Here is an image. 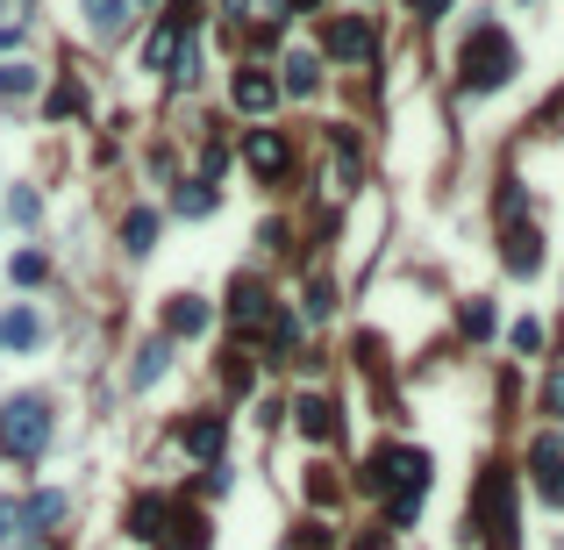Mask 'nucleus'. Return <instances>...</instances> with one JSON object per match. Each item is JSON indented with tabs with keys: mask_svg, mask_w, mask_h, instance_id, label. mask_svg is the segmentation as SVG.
I'll use <instances>...</instances> for the list:
<instances>
[{
	"mask_svg": "<svg viewBox=\"0 0 564 550\" xmlns=\"http://www.w3.org/2000/svg\"><path fill=\"white\" fill-rule=\"evenodd\" d=\"M458 329H464V336H472V344H486V336H493V308H486V300H464Z\"/></svg>",
	"mask_w": 564,
	"mask_h": 550,
	"instance_id": "23",
	"label": "nucleus"
},
{
	"mask_svg": "<svg viewBox=\"0 0 564 550\" xmlns=\"http://www.w3.org/2000/svg\"><path fill=\"white\" fill-rule=\"evenodd\" d=\"M201 51H193V43H179V57H171V87H201Z\"/></svg>",
	"mask_w": 564,
	"mask_h": 550,
	"instance_id": "26",
	"label": "nucleus"
},
{
	"mask_svg": "<svg viewBox=\"0 0 564 550\" xmlns=\"http://www.w3.org/2000/svg\"><path fill=\"white\" fill-rule=\"evenodd\" d=\"M229 386H251V350H229Z\"/></svg>",
	"mask_w": 564,
	"mask_h": 550,
	"instance_id": "31",
	"label": "nucleus"
},
{
	"mask_svg": "<svg viewBox=\"0 0 564 550\" xmlns=\"http://www.w3.org/2000/svg\"><path fill=\"white\" fill-rule=\"evenodd\" d=\"M165 364H171V336H151V344L137 350V372H129V386H151Z\"/></svg>",
	"mask_w": 564,
	"mask_h": 550,
	"instance_id": "18",
	"label": "nucleus"
},
{
	"mask_svg": "<svg viewBox=\"0 0 564 550\" xmlns=\"http://www.w3.org/2000/svg\"><path fill=\"white\" fill-rule=\"evenodd\" d=\"M29 522V536H51V522H65V494H29V508H15Z\"/></svg>",
	"mask_w": 564,
	"mask_h": 550,
	"instance_id": "17",
	"label": "nucleus"
},
{
	"mask_svg": "<svg viewBox=\"0 0 564 550\" xmlns=\"http://www.w3.org/2000/svg\"><path fill=\"white\" fill-rule=\"evenodd\" d=\"M179 444H187V450H193V458H201V464H222L229 422H222V414H193L187 430H179Z\"/></svg>",
	"mask_w": 564,
	"mask_h": 550,
	"instance_id": "6",
	"label": "nucleus"
},
{
	"mask_svg": "<svg viewBox=\"0 0 564 550\" xmlns=\"http://www.w3.org/2000/svg\"><path fill=\"white\" fill-rule=\"evenodd\" d=\"M279 87H286L293 101H308V93L322 87V57H315V51H293L286 65H279Z\"/></svg>",
	"mask_w": 564,
	"mask_h": 550,
	"instance_id": "10",
	"label": "nucleus"
},
{
	"mask_svg": "<svg viewBox=\"0 0 564 550\" xmlns=\"http://www.w3.org/2000/svg\"><path fill=\"white\" fill-rule=\"evenodd\" d=\"M536 243H543L536 229H508V272H514V279H529L536 265H543V251H536Z\"/></svg>",
	"mask_w": 564,
	"mask_h": 550,
	"instance_id": "16",
	"label": "nucleus"
},
{
	"mask_svg": "<svg viewBox=\"0 0 564 550\" xmlns=\"http://www.w3.org/2000/svg\"><path fill=\"white\" fill-rule=\"evenodd\" d=\"M272 101H279V79L265 65H243L236 72V107L243 115H272Z\"/></svg>",
	"mask_w": 564,
	"mask_h": 550,
	"instance_id": "7",
	"label": "nucleus"
},
{
	"mask_svg": "<svg viewBox=\"0 0 564 550\" xmlns=\"http://www.w3.org/2000/svg\"><path fill=\"white\" fill-rule=\"evenodd\" d=\"M243 165H251V172L272 187V179H286L293 151H286V137H279V129H251V143H243Z\"/></svg>",
	"mask_w": 564,
	"mask_h": 550,
	"instance_id": "4",
	"label": "nucleus"
},
{
	"mask_svg": "<svg viewBox=\"0 0 564 550\" xmlns=\"http://www.w3.org/2000/svg\"><path fill=\"white\" fill-rule=\"evenodd\" d=\"M543 414H564V372H557V379H550V386H543Z\"/></svg>",
	"mask_w": 564,
	"mask_h": 550,
	"instance_id": "32",
	"label": "nucleus"
},
{
	"mask_svg": "<svg viewBox=\"0 0 564 550\" xmlns=\"http://www.w3.org/2000/svg\"><path fill=\"white\" fill-rule=\"evenodd\" d=\"M265 315H272L265 286H257V279H236V293H229V322H236V329H257Z\"/></svg>",
	"mask_w": 564,
	"mask_h": 550,
	"instance_id": "11",
	"label": "nucleus"
},
{
	"mask_svg": "<svg viewBox=\"0 0 564 550\" xmlns=\"http://www.w3.org/2000/svg\"><path fill=\"white\" fill-rule=\"evenodd\" d=\"M179 43H187V36H179V22H165V29H151V36H143V72H171V57H179Z\"/></svg>",
	"mask_w": 564,
	"mask_h": 550,
	"instance_id": "15",
	"label": "nucleus"
},
{
	"mask_svg": "<svg viewBox=\"0 0 564 550\" xmlns=\"http://www.w3.org/2000/svg\"><path fill=\"white\" fill-rule=\"evenodd\" d=\"M51 115H57V121H65V115H79V87H72V79L51 93Z\"/></svg>",
	"mask_w": 564,
	"mask_h": 550,
	"instance_id": "30",
	"label": "nucleus"
},
{
	"mask_svg": "<svg viewBox=\"0 0 564 550\" xmlns=\"http://www.w3.org/2000/svg\"><path fill=\"white\" fill-rule=\"evenodd\" d=\"M201 329H207V300L201 293H179L165 308V336H201Z\"/></svg>",
	"mask_w": 564,
	"mask_h": 550,
	"instance_id": "13",
	"label": "nucleus"
},
{
	"mask_svg": "<svg viewBox=\"0 0 564 550\" xmlns=\"http://www.w3.org/2000/svg\"><path fill=\"white\" fill-rule=\"evenodd\" d=\"M300 308H308V322H329V308H336V286H329V279H315Z\"/></svg>",
	"mask_w": 564,
	"mask_h": 550,
	"instance_id": "28",
	"label": "nucleus"
},
{
	"mask_svg": "<svg viewBox=\"0 0 564 550\" xmlns=\"http://www.w3.org/2000/svg\"><path fill=\"white\" fill-rule=\"evenodd\" d=\"M0 350H43V315L36 308H0Z\"/></svg>",
	"mask_w": 564,
	"mask_h": 550,
	"instance_id": "9",
	"label": "nucleus"
},
{
	"mask_svg": "<svg viewBox=\"0 0 564 550\" xmlns=\"http://www.w3.org/2000/svg\"><path fill=\"white\" fill-rule=\"evenodd\" d=\"M372 43H379V36H372V22H364V15H336V22L322 29V51L343 57V65H364V57H372Z\"/></svg>",
	"mask_w": 564,
	"mask_h": 550,
	"instance_id": "3",
	"label": "nucleus"
},
{
	"mask_svg": "<svg viewBox=\"0 0 564 550\" xmlns=\"http://www.w3.org/2000/svg\"><path fill=\"white\" fill-rule=\"evenodd\" d=\"M165 529H171V508L157 494H143L137 508H129V536H143V543H165Z\"/></svg>",
	"mask_w": 564,
	"mask_h": 550,
	"instance_id": "12",
	"label": "nucleus"
},
{
	"mask_svg": "<svg viewBox=\"0 0 564 550\" xmlns=\"http://www.w3.org/2000/svg\"><path fill=\"white\" fill-rule=\"evenodd\" d=\"M414 15H444V0H408Z\"/></svg>",
	"mask_w": 564,
	"mask_h": 550,
	"instance_id": "34",
	"label": "nucleus"
},
{
	"mask_svg": "<svg viewBox=\"0 0 564 550\" xmlns=\"http://www.w3.org/2000/svg\"><path fill=\"white\" fill-rule=\"evenodd\" d=\"M36 93V72L29 65H0V101H29Z\"/></svg>",
	"mask_w": 564,
	"mask_h": 550,
	"instance_id": "24",
	"label": "nucleus"
},
{
	"mask_svg": "<svg viewBox=\"0 0 564 550\" xmlns=\"http://www.w3.org/2000/svg\"><path fill=\"white\" fill-rule=\"evenodd\" d=\"M458 79H464V93L508 87V79H514V43L500 29H472V43L458 51Z\"/></svg>",
	"mask_w": 564,
	"mask_h": 550,
	"instance_id": "2",
	"label": "nucleus"
},
{
	"mask_svg": "<svg viewBox=\"0 0 564 550\" xmlns=\"http://www.w3.org/2000/svg\"><path fill=\"white\" fill-rule=\"evenodd\" d=\"M522 215H529V193H522V179H508V187H500V222L522 229Z\"/></svg>",
	"mask_w": 564,
	"mask_h": 550,
	"instance_id": "27",
	"label": "nucleus"
},
{
	"mask_svg": "<svg viewBox=\"0 0 564 550\" xmlns=\"http://www.w3.org/2000/svg\"><path fill=\"white\" fill-rule=\"evenodd\" d=\"M529 472H536V494H543L550 508H564V444L557 436H536L529 444Z\"/></svg>",
	"mask_w": 564,
	"mask_h": 550,
	"instance_id": "5",
	"label": "nucleus"
},
{
	"mask_svg": "<svg viewBox=\"0 0 564 550\" xmlns=\"http://www.w3.org/2000/svg\"><path fill=\"white\" fill-rule=\"evenodd\" d=\"M514 350L536 358V350H543V322H514Z\"/></svg>",
	"mask_w": 564,
	"mask_h": 550,
	"instance_id": "29",
	"label": "nucleus"
},
{
	"mask_svg": "<svg viewBox=\"0 0 564 550\" xmlns=\"http://www.w3.org/2000/svg\"><path fill=\"white\" fill-rule=\"evenodd\" d=\"M22 550H51V536H22Z\"/></svg>",
	"mask_w": 564,
	"mask_h": 550,
	"instance_id": "35",
	"label": "nucleus"
},
{
	"mask_svg": "<svg viewBox=\"0 0 564 550\" xmlns=\"http://www.w3.org/2000/svg\"><path fill=\"white\" fill-rule=\"evenodd\" d=\"M171 207H179V215H193V222H201L207 207H215V179H179V193H171Z\"/></svg>",
	"mask_w": 564,
	"mask_h": 550,
	"instance_id": "19",
	"label": "nucleus"
},
{
	"mask_svg": "<svg viewBox=\"0 0 564 550\" xmlns=\"http://www.w3.org/2000/svg\"><path fill=\"white\" fill-rule=\"evenodd\" d=\"M293 414H300V436H308V444H336V400L329 394H300Z\"/></svg>",
	"mask_w": 564,
	"mask_h": 550,
	"instance_id": "8",
	"label": "nucleus"
},
{
	"mask_svg": "<svg viewBox=\"0 0 564 550\" xmlns=\"http://www.w3.org/2000/svg\"><path fill=\"white\" fill-rule=\"evenodd\" d=\"M57 422H51V400L43 394H15L8 408H0V458H15V464H36L43 450H51Z\"/></svg>",
	"mask_w": 564,
	"mask_h": 550,
	"instance_id": "1",
	"label": "nucleus"
},
{
	"mask_svg": "<svg viewBox=\"0 0 564 550\" xmlns=\"http://www.w3.org/2000/svg\"><path fill=\"white\" fill-rule=\"evenodd\" d=\"M86 29L101 36V43H115L129 29V0H86Z\"/></svg>",
	"mask_w": 564,
	"mask_h": 550,
	"instance_id": "14",
	"label": "nucleus"
},
{
	"mask_svg": "<svg viewBox=\"0 0 564 550\" xmlns=\"http://www.w3.org/2000/svg\"><path fill=\"white\" fill-rule=\"evenodd\" d=\"M15 522H22V515H15V500H0V550H8V536H15Z\"/></svg>",
	"mask_w": 564,
	"mask_h": 550,
	"instance_id": "33",
	"label": "nucleus"
},
{
	"mask_svg": "<svg viewBox=\"0 0 564 550\" xmlns=\"http://www.w3.org/2000/svg\"><path fill=\"white\" fill-rule=\"evenodd\" d=\"M121 243H129V251H137V258H143V251H151V243H157V207H137V215L121 222Z\"/></svg>",
	"mask_w": 564,
	"mask_h": 550,
	"instance_id": "20",
	"label": "nucleus"
},
{
	"mask_svg": "<svg viewBox=\"0 0 564 550\" xmlns=\"http://www.w3.org/2000/svg\"><path fill=\"white\" fill-rule=\"evenodd\" d=\"M8 215H15L22 229H36V222H43V201H36V187H15V193H8Z\"/></svg>",
	"mask_w": 564,
	"mask_h": 550,
	"instance_id": "25",
	"label": "nucleus"
},
{
	"mask_svg": "<svg viewBox=\"0 0 564 550\" xmlns=\"http://www.w3.org/2000/svg\"><path fill=\"white\" fill-rule=\"evenodd\" d=\"M8 279H15V286H43V279H51V258H43V251H15Z\"/></svg>",
	"mask_w": 564,
	"mask_h": 550,
	"instance_id": "22",
	"label": "nucleus"
},
{
	"mask_svg": "<svg viewBox=\"0 0 564 550\" xmlns=\"http://www.w3.org/2000/svg\"><path fill=\"white\" fill-rule=\"evenodd\" d=\"M308 500H315V508H336V500H343L336 464H308Z\"/></svg>",
	"mask_w": 564,
	"mask_h": 550,
	"instance_id": "21",
	"label": "nucleus"
}]
</instances>
